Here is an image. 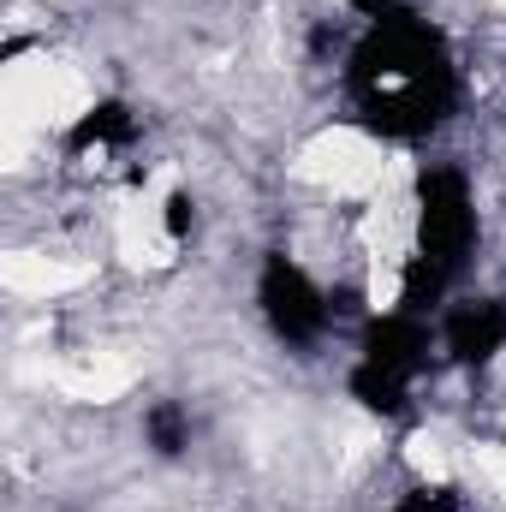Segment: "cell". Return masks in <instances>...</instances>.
I'll return each instance as SVG.
<instances>
[{
	"mask_svg": "<svg viewBox=\"0 0 506 512\" xmlns=\"http://www.w3.org/2000/svg\"><path fill=\"white\" fill-rule=\"evenodd\" d=\"M137 137V120H131L126 102H96L90 114H78V126L66 131V149L84 155V149H114V143H131Z\"/></svg>",
	"mask_w": 506,
	"mask_h": 512,
	"instance_id": "8992f818",
	"label": "cell"
},
{
	"mask_svg": "<svg viewBox=\"0 0 506 512\" xmlns=\"http://www.w3.org/2000/svg\"><path fill=\"white\" fill-rule=\"evenodd\" d=\"M161 221H167V239H191V221H197L191 215V197H167V215Z\"/></svg>",
	"mask_w": 506,
	"mask_h": 512,
	"instance_id": "30bf717a",
	"label": "cell"
},
{
	"mask_svg": "<svg viewBox=\"0 0 506 512\" xmlns=\"http://www.w3.org/2000/svg\"><path fill=\"white\" fill-rule=\"evenodd\" d=\"M447 352H453V364H465V370H477V364H489L495 352L506 346V304L501 298H477V304H459L453 316H447Z\"/></svg>",
	"mask_w": 506,
	"mask_h": 512,
	"instance_id": "5b68a950",
	"label": "cell"
},
{
	"mask_svg": "<svg viewBox=\"0 0 506 512\" xmlns=\"http://www.w3.org/2000/svg\"><path fill=\"white\" fill-rule=\"evenodd\" d=\"M423 352H429V334L417 328V316H411V310H399V316H381V322H370L358 370H370V376H387V382L411 387V376L423 370Z\"/></svg>",
	"mask_w": 506,
	"mask_h": 512,
	"instance_id": "277c9868",
	"label": "cell"
},
{
	"mask_svg": "<svg viewBox=\"0 0 506 512\" xmlns=\"http://www.w3.org/2000/svg\"><path fill=\"white\" fill-rule=\"evenodd\" d=\"M477 245V209H471V185L453 167H429L417 179V256L459 274V262Z\"/></svg>",
	"mask_w": 506,
	"mask_h": 512,
	"instance_id": "7a4b0ae2",
	"label": "cell"
},
{
	"mask_svg": "<svg viewBox=\"0 0 506 512\" xmlns=\"http://www.w3.org/2000/svg\"><path fill=\"white\" fill-rule=\"evenodd\" d=\"M346 90H352V108L370 131L423 137L453 114L459 78H453V54H447L441 30H429L411 12H393L352 48Z\"/></svg>",
	"mask_w": 506,
	"mask_h": 512,
	"instance_id": "6da1fadb",
	"label": "cell"
},
{
	"mask_svg": "<svg viewBox=\"0 0 506 512\" xmlns=\"http://www.w3.org/2000/svg\"><path fill=\"white\" fill-rule=\"evenodd\" d=\"M143 441H149L161 459H173V453L191 447V417H185L173 399H161V405H149V417H143Z\"/></svg>",
	"mask_w": 506,
	"mask_h": 512,
	"instance_id": "52a82bcc",
	"label": "cell"
},
{
	"mask_svg": "<svg viewBox=\"0 0 506 512\" xmlns=\"http://www.w3.org/2000/svg\"><path fill=\"white\" fill-rule=\"evenodd\" d=\"M447 280H453L447 268H435V262L411 256V262H405V286H399V304H405V310L417 316V310H429V304H435V298L447 292Z\"/></svg>",
	"mask_w": 506,
	"mask_h": 512,
	"instance_id": "ba28073f",
	"label": "cell"
},
{
	"mask_svg": "<svg viewBox=\"0 0 506 512\" xmlns=\"http://www.w3.org/2000/svg\"><path fill=\"white\" fill-rule=\"evenodd\" d=\"M346 6H358V12H370V18H393V12H399V0H346Z\"/></svg>",
	"mask_w": 506,
	"mask_h": 512,
	"instance_id": "8fae6325",
	"label": "cell"
},
{
	"mask_svg": "<svg viewBox=\"0 0 506 512\" xmlns=\"http://www.w3.org/2000/svg\"><path fill=\"white\" fill-rule=\"evenodd\" d=\"M256 304L268 316V328L286 340V346H310L322 328H328V298L310 286V274L286 256H268L262 262V280H256Z\"/></svg>",
	"mask_w": 506,
	"mask_h": 512,
	"instance_id": "3957f363",
	"label": "cell"
},
{
	"mask_svg": "<svg viewBox=\"0 0 506 512\" xmlns=\"http://www.w3.org/2000/svg\"><path fill=\"white\" fill-rule=\"evenodd\" d=\"M393 512H459V489H447V483H417V489H405Z\"/></svg>",
	"mask_w": 506,
	"mask_h": 512,
	"instance_id": "9c48e42d",
	"label": "cell"
}]
</instances>
